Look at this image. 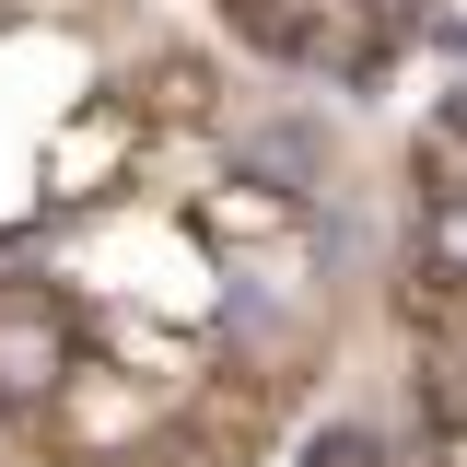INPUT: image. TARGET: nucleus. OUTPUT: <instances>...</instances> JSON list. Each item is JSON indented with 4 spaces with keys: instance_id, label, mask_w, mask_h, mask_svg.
<instances>
[{
    "instance_id": "2",
    "label": "nucleus",
    "mask_w": 467,
    "mask_h": 467,
    "mask_svg": "<svg viewBox=\"0 0 467 467\" xmlns=\"http://www.w3.org/2000/svg\"><path fill=\"white\" fill-rule=\"evenodd\" d=\"M211 94H223V70H211V58H187V47H164L140 82H129V117H140V129H175V117H187V129H199Z\"/></svg>"
},
{
    "instance_id": "1",
    "label": "nucleus",
    "mask_w": 467,
    "mask_h": 467,
    "mask_svg": "<svg viewBox=\"0 0 467 467\" xmlns=\"http://www.w3.org/2000/svg\"><path fill=\"white\" fill-rule=\"evenodd\" d=\"M70 374H82L70 304L36 292V281H0V420H47Z\"/></svg>"
},
{
    "instance_id": "4",
    "label": "nucleus",
    "mask_w": 467,
    "mask_h": 467,
    "mask_svg": "<svg viewBox=\"0 0 467 467\" xmlns=\"http://www.w3.org/2000/svg\"><path fill=\"white\" fill-rule=\"evenodd\" d=\"M444 129H456V140H467V82H456V94H444Z\"/></svg>"
},
{
    "instance_id": "3",
    "label": "nucleus",
    "mask_w": 467,
    "mask_h": 467,
    "mask_svg": "<svg viewBox=\"0 0 467 467\" xmlns=\"http://www.w3.org/2000/svg\"><path fill=\"white\" fill-rule=\"evenodd\" d=\"M409 269L467 292V187H420V257H409Z\"/></svg>"
}]
</instances>
